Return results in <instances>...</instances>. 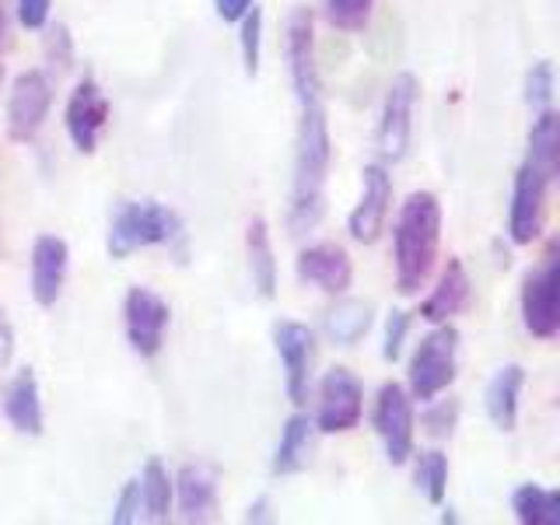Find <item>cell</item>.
I'll use <instances>...</instances> for the list:
<instances>
[{"instance_id": "cell-1", "label": "cell", "mask_w": 560, "mask_h": 525, "mask_svg": "<svg viewBox=\"0 0 560 525\" xmlns=\"http://www.w3.org/2000/svg\"><path fill=\"white\" fill-rule=\"evenodd\" d=\"M288 74L298 98V140H294V186H291V210L288 224L294 235L312 232L326 214V175H329V122L323 105V81L315 67V43H312V14L305 8L291 11L288 35Z\"/></svg>"}, {"instance_id": "cell-2", "label": "cell", "mask_w": 560, "mask_h": 525, "mask_svg": "<svg viewBox=\"0 0 560 525\" xmlns=\"http://www.w3.org/2000/svg\"><path fill=\"white\" fill-rule=\"evenodd\" d=\"M396 284L399 294H417L434 270L438 245H442V203L434 192H410L396 218Z\"/></svg>"}, {"instance_id": "cell-3", "label": "cell", "mask_w": 560, "mask_h": 525, "mask_svg": "<svg viewBox=\"0 0 560 525\" xmlns=\"http://www.w3.org/2000/svg\"><path fill=\"white\" fill-rule=\"evenodd\" d=\"M183 242V218L158 200H133L116 210L109 224V256L127 259L137 249Z\"/></svg>"}, {"instance_id": "cell-4", "label": "cell", "mask_w": 560, "mask_h": 525, "mask_svg": "<svg viewBox=\"0 0 560 525\" xmlns=\"http://www.w3.org/2000/svg\"><path fill=\"white\" fill-rule=\"evenodd\" d=\"M455 368H459V329L438 323L410 358V396L420 402L442 396L455 382Z\"/></svg>"}, {"instance_id": "cell-5", "label": "cell", "mask_w": 560, "mask_h": 525, "mask_svg": "<svg viewBox=\"0 0 560 525\" xmlns=\"http://www.w3.org/2000/svg\"><path fill=\"white\" fill-rule=\"evenodd\" d=\"M522 319L539 340H553L560 329V259L557 249L525 277L522 284Z\"/></svg>"}, {"instance_id": "cell-6", "label": "cell", "mask_w": 560, "mask_h": 525, "mask_svg": "<svg viewBox=\"0 0 560 525\" xmlns=\"http://www.w3.org/2000/svg\"><path fill=\"white\" fill-rule=\"evenodd\" d=\"M364 413V385L347 368H332L319 382V413H315V428L323 434H343L361 424Z\"/></svg>"}, {"instance_id": "cell-7", "label": "cell", "mask_w": 560, "mask_h": 525, "mask_svg": "<svg viewBox=\"0 0 560 525\" xmlns=\"http://www.w3.org/2000/svg\"><path fill=\"white\" fill-rule=\"evenodd\" d=\"M550 175H542L536 165L525 162L515 172L512 183V210H508V235L515 245H533L542 232V221H547V189H550Z\"/></svg>"}, {"instance_id": "cell-8", "label": "cell", "mask_w": 560, "mask_h": 525, "mask_svg": "<svg viewBox=\"0 0 560 525\" xmlns=\"http://www.w3.org/2000/svg\"><path fill=\"white\" fill-rule=\"evenodd\" d=\"M375 431L385 445V459L402 466L413 455V402L399 382H385L375 399Z\"/></svg>"}, {"instance_id": "cell-9", "label": "cell", "mask_w": 560, "mask_h": 525, "mask_svg": "<svg viewBox=\"0 0 560 525\" xmlns=\"http://www.w3.org/2000/svg\"><path fill=\"white\" fill-rule=\"evenodd\" d=\"M417 95H420V84L413 74L393 78L389 92H385L382 119H378V151H382L385 162H402V158H407Z\"/></svg>"}, {"instance_id": "cell-10", "label": "cell", "mask_w": 560, "mask_h": 525, "mask_svg": "<svg viewBox=\"0 0 560 525\" xmlns=\"http://www.w3.org/2000/svg\"><path fill=\"white\" fill-rule=\"evenodd\" d=\"M168 302L151 288H130L122 302V323H127V340L140 358H154L165 343L168 329Z\"/></svg>"}, {"instance_id": "cell-11", "label": "cell", "mask_w": 560, "mask_h": 525, "mask_svg": "<svg viewBox=\"0 0 560 525\" xmlns=\"http://www.w3.org/2000/svg\"><path fill=\"white\" fill-rule=\"evenodd\" d=\"M52 109V84L43 70H25L18 74L8 95V133L18 144H25L43 130V122Z\"/></svg>"}, {"instance_id": "cell-12", "label": "cell", "mask_w": 560, "mask_h": 525, "mask_svg": "<svg viewBox=\"0 0 560 525\" xmlns=\"http://www.w3.org/2000/svg\"><path fill=\"white\" fill-rule=\"evenodd\" d=\"M273 347L280 354V364H284V385L291 402L308 399V378H312V354H315V337L305 323L294 319H280L273 326Z\"/></svg>"}, {"instance_id": "cell-13", "label": "cell", "mask_w": 560, "mask_h": 525, "mask_svg": "<svg viewBox=\"0 0 560 525\" xmlns=\"http://www.w3.org/2000/svg\"><path fill=\"white\" fill-rule=\"evenodd\" d=\"M389 207H393V179H389V172H385L382 165H368L364 168V192H361L358 207L350 210V218H347L350 238L361 242V245H375L378 235L385 232Z\"/></svg>"}, {"instance_id": "cell-14", "label": "cell", "mask_w": 560, "mask_h": 525, "mask_svg": "<svg viewBox=\"0 0 560 525\" xmlns=\"http://www.w3.org/2000/svg\"><path fill=\"white\" fill-rule=\"evenodd\" d=\"M105 122H109V98L92 78H84L67 102V133L81 154H95Z\"/></svg>"}, {"instance_id": "cell-15", "label": "cell", "mask_w": 560, "mask_h": 525, "mask_svg": "<svg viewBox=\"0 0 560 525\" xmlns=\"http://www.w3.org/2000/svg\"><path fill=\"white\" fill-rule=\"evenodd\" d=\"M298 277L326 294H343L354 280V262H350L343 245L319 242L298 256Z\"/></svg>"}, {"instance_id": "cell-16", "label": "cell", "mask_w": 560, "mask_h": 525, "mask_svg": "<svg viewBox=\"0 0 560 525\" xmlns=\"http://www.w3.org/2000/svg\"><path fill=\"white\" fill-rule=\"evenodd\" d=\"M70 249L57 235H39L32 245V298L43 308L57 305V298L67 284Z\"/></svg>"}, {"instance_id": "cell-17", "label": "cell", "mask_w": 560, "mask_h": 525, "mask_svg": "<svg viewBox=\"0 0 560 525\" xmlns=\"http://www.w3.org/2000/svg\"><path fill=\"white\" fill-rule=\"evenodd\" d=\"M469 298H472V284H469L463 259H448V267L438 277V288L424 298V305H420V319L434 326L448 323L469 308Z\"/></svg>"}, {"instance_id": "cell-18", "label": "cell", "mask_w": 560, "mask_h": 525, "mask_svg": "<svg viewBox=\"0 0 560 525\" xmlns=\"http://www.w3.org/2000/svg\"><path fill=\"white\" fill-rule=\"evenodd\" d=\"M4 413L11 420V428L18 434L39 438L46 413H43V393H39V378H35L32 368H22L4 389Z\"/></svg>"}, {"instance_id": "cell-19", "label": "cell", "mask_w": 560, "mask_h": 525, "mask_svg": "<svg viewBox=\"0 0 560 525\" xmlns=\"http://www.w3.org/2000/svg\"><path fill=\"white\" fill-rule=\"evenodd\" d=\"M179 512L183 522H210L218 508V469L207 463H189L179 469Z\"/></svg>"}, {"instance_id": "cell-20", "label": "cell", "mask_w": 560, "mask_h": 525, "mask_svg": "<svg viewBox=\"0 0 560 525\" xmlns=\"http://www.w3.org/2000/svg\"><path fill=\"white\" fill-rule=\"evenodd\" d=\"M522 385H525L522 364H504V368H498V372H494V378L487 382L483 407H487V417L494 420L498 431H515Z\"/></svg>"}, {"instance_id": "cell-21", "label": "cell", "mask_w": 560, "mask_h": 525, "mask_svg": "<svg viewBox=\"0 0 560 525\" xmlns=\"http://www.w3.org/2000/svg\"><path fill=\"white\" fill-rule=\"evenodd\" d=\"M312 434H315V424L305 413L288 417L284 431H280L277 455H273V472H277V477H291V472H302L308 466Z\"/></svg>"}, {"instance_id": "cell-22", "label": "cell", "mask_w": 560, "mask_h": 525, "mask_svg": "<svg viewBox=\"0 0 560 525\" xmlns=\"http://www.w3.org/2000/svg\"><path fill=\"white\" fill-rule=\"evenodd\" d=\"M245 245H249L253 288L259 291V298H273L277 294V259H273V242H270L267 221H262V218L249 221V235H245Z\"/></svg>"}, {"instance_id": "cell-23", "label": "cell", "mask_w": 560, "mask_h": 525, "mask_svg": "<svg viewBox=\"0 0 560 525\" xmlns=\"http://www.w3.org/2000/svg\"><path fill=\"white\" fill-rule=\"evenodd\" d=\"M375 315H372V305L368 302H354V298H347L337 308L326 315V337L337 343V347H354L368 329H372Z\"/></svg>"}, {"instance_id": "cell-24", "label": "cell", "mask_w": 560, "mask_h": 525, "mask_svg": "<svg viewBox=\"0 0 560 525\" xmlns=\"http://www.w3.org/2000/svg\"><path fill=\"white\" fill-rule=\"evenodd\" d=\"M512 508L522 525H560V494L539 483H522L512 494Z\"/></svg>"}, {"instance_id": "cell-25", "label": "cell", "mask_w": 560, "mask_h": 525, "mask_svg": "<svg viewBox=\"0 0 560 525\" xmlns=\"http://www.w3.org/2000/svg\"><path fill=\"white\" fill-rule=\"evenodd\" d=\"M557 158H560V119H557V113L542 109V113H536V122L529 130V158H525V162L536 165L542 175L553 179Z\"/></svg>"}, {"instance_id": "cell-26", "label": "cell", "mask_w": 560, "mask_h": 525, "mask_svg": "<svg viewBox=\"0 0 560 525\" xmlns=\"http://www.w3.org/2000/svg\"><path fill=\"white\" fill-rule=\"evenodd\" d=\"M140 512L148 522H168L172 515V480L158 459H148L144 472H140Z\"/></svg>"}, {"instance_id": "cell-27", "label": "cell", "mask_w": 560, "mask_h": 525, "mask_svg": "<svg viewBox=\"0 0 560 525\" xmlns=\"http://www.w3.org/2000/svg\"><path fill=\"white\" fill-rule=\"evenodd\" d=\"M417 487L424 490V498L431 504H442L445 501V490H448V459L442 452H424L417 463Z\"/></svg>"}, {"instance_id": "cell-28", "label": "cell", "mask_w": 560, "mask_h": 525, "mask_svg": "<svg viewBox=\"0 0 560 525\" xmlns=\"http://www.w3.org/2000/svg\"><path fill=\"white\" fill-rule=\"evenodd\" d=\"M375 0H326V18L332 28L343 32H361L372 18Z\"/></svg>"}, {"instance_id": "cell-29", "label": "cell", "mask_w": 560, "mask_h": 525, "mask_svg": "<svg viewBox=\"0 0 560 525\" xmlns=\"http://www.w3.org/2000/svg\"><path fill=\"white\" fill-rule=\"evenodd\" d=\"M550 98H553V63L539 60L525 74V102H529L533 113H542L550 109Z\"/></svg>"}, {"instance_id": "cell-30", "label": "cell", "mask_w": 560, "mask_h": 525, "mask_svg": "<svg viewBox=\"0 0 560 525\" xmlns=\"http://www.w3.org/2000/svg\"><path fill=\"white\" fill-rule=\"evenodd\" d=\"M242 60H245V74L256 78V70H259V43H262V11L253 4L249 11H245L242 18Z\"/></svg>"}, {"instance_id": "cell-31", "label": "cell", "mask_w": 560, "mask_h": 525, "mask_svg": "<svg viewBox=\"0 0 560 525\" xmlns=\"http://www.w3.org/2000/svg\"><path fill=\"white\" fill-rule=\"evenodd\" d=\"M455 420H459V399H442L424 413V431L431 438H448L455 431Z\"/></svg>"}, {"instance_id": "cell-32", "label": "cell", "mask_w": 560, "mask_h": 525, "mask_svg": "<svg viewBox=\"0 0 560 525\" xmlns=\"http://www.w3.org/2000/svg\"><path fill=\"white\" fill-rule=\"evenodd\" d=\"M407 332H410V312H393L389 323H385V343H382V358L385 361H399Z\"/></svg>"}, {"instance_id": "cell-33", "label": "cell", "mask_w": 560, "mask_h": 525, "mask_svg": "<svg viewBox=\"0 0 560 525\" xmlns=\"http://www.w3.org/2000/svg\"><path fill=\"white\" fill-rule=\"evenodd\" d=\"M140 518V480H130V483H122L119 490V501L113 508V522L116 525H130Z\"/></svg>"}, {"instance_id": "cell-34", "label": "cell", "mask_w": 560, "mask_h": 525, "mask_svg": "<svg viewBox=\"0 0 560 525\" xmlns=\"http://www.w3.org/2000/svg\"><path fill=\"white\" fill-rule=\"evenodd\" d=\"M49 8H52V0H18V22L32 32H39L49 22Z\"/></svg>"}, {"instance_id": "cell-35", "label": "cell", "mask_w": 560, "mask_h": 525, "mask_svg": "<svg viewBox=\"0 0 560 525\" xmlns=\"http://www.w3.org/2000/svg\"><path fill=\"white\" fill-rule=\"evenodd\" d=\"M14 358V326L8 319V312L0 308V368H8Z\"/></svg>"}, {"instance_id": "cell-36", "label": "cell", "mask_w": 560, "mask_h": 525, "mask_svg": "<svg viewBox=\"0 0 560 525\" xmlns=\"http://www.w3.org/2000/svg\"><path fill=\"white\" fill-rule=\"evenodd\" d=\"M253 4H256V0H214V8H218V14L224 18V22H238V18Z\"/></svg>"}, {"instance_id": "cell-37", "label": "cell", "mask_w": 560, "mask_h": 525, "mask_svg": "<svg viewBox=\"0 0 560 525\" xmlns=\"http://www.w3.org/2000/svg\"><path fill=\"white\" fill-rule=\"evenodd\" d=\"M49 52H52V57H57V52H60V63H63V67L70 63V35H67V28H63V25H60L57 32H52Z\"/></svg>"}, {"instance_id": "cell-38", "label": "cell", "mask_w": 560, "mask_h": 525, "mask_svg": "<svg viewBox=\"0 0 560 525\" xmlns=\"http://www.w3.org/2000/svg\"><path fill=\"white\" fill-rule=\"evenodd\" d=\"M11 46V22H8V4L0 0V49Z\"/></svg>"}, {"instance_id": "cell-39", "label": "cell", "mask_w": 560, "mask_h": 525, "mask_svg": "<svg viewBox=\"0 0 560 525\" xmlns=\"http://www.w3.org/2000/svg\"><path fill=\"white\" fill-rule=\"evenodd\" d=\"M262 512H267V504H256V508H249V515H245V518H249V522H262V518H267V515H262Z\"/></svg>"}, {"instance_id": "cell-40", "label": "cell", "mask_w": 560, "mask_h": 525, "mask_svg": "<svg viewBox=\"0 0 560 525\" xmlns=\"http://www.w3.org/2000/svg\"><path fill=\"white\" fill-rule=\"evenodd\" d=\"M0 81H4V67H0Z\"/></svg>"}]
</instances>
